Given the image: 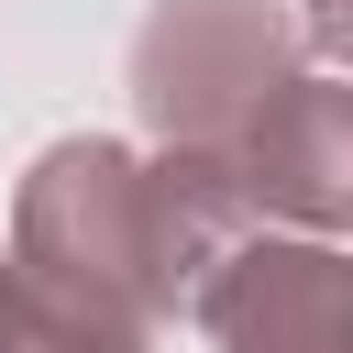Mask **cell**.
<instances>
[{"mask_svg":"<svg viewBox=\"0 0 353 353\" xmlns=\"http://www.w3.org/2000/svg\"><path fill=\"white\" fill-rule=\"evenodd\" d=\"M132 110L154 154H232L243 121L298 77V11L287 0H154L132 22Z\"/></svg>","mask_w":353,"mask_h":353,"instance_id":"6da1fadb","label":"cell"},{"mask_svg":"<svg viewBox=\"0 0 353 353\" xmlns=\"http://www.w3.org/2000/svg\"><path fill=\"white\" fill-rule=\"evenodd\" d=\"M188 320L210 353H353V254L309 232H243L199 276Z\"/></svg>","mask_w":353,"mask_h":353,"instance_id":"7a4b0ae2","label":"cell"},{"mask_svg":"<svg viewBox=\"0 0 353 353\" xmlns=\"http://www.w3.org/2000/svg\"><path fill=\"white\" fill-rule=\"evenodd\" d=\"M232 188H243L254 232H309V243L353 232V77H309L298 66L243 121Z\"/></svg>","mask_w":353,"mask_h":353,"instance_id":"3957f363","label":"cell"},{"mask_svg":"<svg viewBox=\"0 0 353 353\" xmlns=\"http://www.w3.org/2000/svg\"><path fill=\"white\" fill-rule=\"evenodd\" d=\"M298 44L320 55V77H353V0H298Z\"/></svg>","mask_w":353,"mask_h":353,"instance_id":"277c9868","label":"cell"}]
</instances>
